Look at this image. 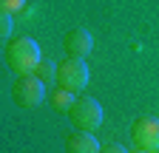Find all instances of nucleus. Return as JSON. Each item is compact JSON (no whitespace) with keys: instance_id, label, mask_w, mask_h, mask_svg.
<instances>
[{"instance_id":"nucleus-1","label":"nucleus","mask_w":159,"mask_h":153,"mask_svg":"<svg viewBox=\"0 0 159 153\" xmlns=\"http://www.w3.org/2000/svg\"><path fill=\"white\" fill-rule=\"evenodd\" d=\"M6 63L9 68L17 74V76H26V74H34V68L43 63L40 57V46L31 40V37H14V40L6 43Z\"/></svg>"},{"instance_id":"nucleus-4","label":"nucleus","mask_w":159,"mask_h":153,"mask_svg":"<svg viewBox=\"0 0 159 153\" xmlns=\"http://www.w3.org/2000/svg\"><path fill=\"white\" fill-rule=\"evenodd\" d=\"M11 97L20 108H37L40 102L46 99V82H40L34 74L17 76L11 85Z\"/></svg>"},{"instance_id":"nucleus-5","label":"nucleus","mask_w":159,"mask_h":153,"mask_svg":"<svg viewBox=\"0 0 159 153\" xmlns=\"http://www.w3.org/2000/svg\"><path fill=\"white\" fill-rule=\"evenodd\" d=\"M131 139H134L136 150L159 153V119H153V116L136 119L134 128H131Z\"/></svg>"},{"instance_id":"nucleus-7","label":"nucleus","mask_w":159,"mask_h":153,"mask_svg":"<svg viewBox=\"0 0 159 153\" xmlns=\"http://www.w3.org/2000/svg\"><path fill=\"white\" fill-rule=\"evenodd\" d=\"M99 145L94 133H85V130H74L68 133L66 139V153H99Z\"/></svg>"},{"instance_id":"nucleus-10","label":"nucleus","mask_w":159,"mask_h":153,"mask_svg":"<svg viewBox=\"0 0 159 153\" xmlns=\"http://www.w3.org/2000/svg\"><path fill=\"white\" fill-rule=\"evenodd\" d=\"M26 6V0H0V14H14Z\"/></svg>"},{"instance_id":"nucleus-2","label":"nucleus","mask_w":159,"mask_h":153,"mask_svg":"<svg viewBox=\"0 0 159 153\" xmlns=\"http://www.w3.org/2000/svg\"><path fill=\"white\" fill-rule=\"evenodd\" d=\"M68 116H71V125L77 130L91 133V130H97L99 125H102V105H99L94 97H85V94H83V97L74 99Z\"/></svg>"},{"instance_id":"nucleus-9","label":"nucleus","mask_w":159,"mask_h":153,"mask_svg":"<svg viewBox=\"0 0 159 153\" xmlns=\"http://www.w3.org/2000/svg\"><path fill=\"white\" fill-rule=\"evenodd\" d=\"M54 74H57V65H51V63H40L37 68H34V76L40 82H48V80H54Z\"/></svg>"},{"instance_id":"nucleus-8","label":"nucleus","mask_w":159,"mask_h":153,"mask_svg":"<svg viewBox=\"0 0 159 153\" xmlns=\"http://www.w3.org/2000/svg\"><path fill=\"white\" fill-rule=\"evenodd\" d=\"M74 99H77L74 94H71V91H66V88H60V85L48 94L51 108H54V111H60V113H68V111H71V105H74Z\"/></svg>"},{"instance_id":"nucleus-13","label":"nucleus","mask_w":159,"mask_h":153,"mask_svg":"<svg viewBox=\"0 0 159 153\" xmlns=\"http://www.w3.org/2000/svg\"><path fill=\"white\" fill-rule=\"evenodd\" d=\"M134 153H148V150H134Z\"/></svg>"},{"instance_id":"nucleus-11","label":"nucleus","mask_w":159,"mask_h":153,"mask_svg":"<svg viewBox=\"0 0 159 153\" xmlns=\"http://www.w3.org/2000/svg\"><path fill=\"white\" fill-rule=\"evenodd\" d=\"M11 34V14H0V40H9Z\"/></svg>"},{"instance_id":"nucleus-3","label":"nucleus","mask_w":159,"mask_h":153,"mask_svg":"<svg viewBox=\"0 0 159 153\" xmlns=\"http://www.w3.org/2000/svg\"><path fill=\"white\" fill-rule=\"evenodd\" d=\"M88 65L83 63V60H66L63 63H57V74H54V82L60 85V88H66V91H71V94H80L85 85H88Z\"/></svg>"},{"instance_id":"nucleus-6","label":"nucleus","mask_w":159,"mask_h":153,"mask_svg":"<svg viewBox=\"0 0 159 153\" xmlns=\"http://www.w3.org/2000/svg\"><path fill=\"white\" fill-rule=\"evenodd\" d=\"M63 48H66L68 60H85V57L91 54V48H94V37L85 28H71L63 37Z\"/></svg>"},{"instance_id":"nucleus-12","label":"nucleus","mask_w":159,"mask_h":153,"mask_svg":"<svg viewBox=\"0 0 159 153\" xmlns=\"http://www.w3.org/2000/svg\"><path fill=\"white\" fill-rule=\"evenodd\" d=\"M99 153H128L122 145H116V142H111V145H102L99 147Z\"/></svg>"}]
</instances>
